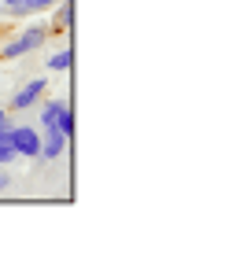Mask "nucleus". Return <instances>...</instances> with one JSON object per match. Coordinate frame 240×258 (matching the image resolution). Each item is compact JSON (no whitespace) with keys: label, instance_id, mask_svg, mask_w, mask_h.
I'll return each mask as SVG.
<instances>
[{"label":"nucleus","instance_id":"f257e3e1","mask_svg":"<svg viewBox=\"0 0 240 258\" xmlns=\"http://www.w3.org/2000/svg\"><path fill=\"white\" fill-rule=\"evenodd\" d=\"M48 41V26H26L22 33H11V37L0 41V59H19V55L37 52Z\"/></svg>","mask_w":240,"mask_h":258},{"label":"nucleus","instance_id":"f03ea898","mask_svg":"<svg viewBox=\"0 0 240 258\" xmlns=\"http://www.w3.org/2000/svg\"><path fill=\"white\" fill-rule=\"evenodd\" d=\"M11 148H15L19 159H37V151H41V129L15 125V129H11Z\"/></svg>","mask_w":240,"mask_h":258},{"label":"nucleus","instance_id":"7ed1b4c3","mask_svg":"<svg viewBox=\"0 0 240 258\" xmlns=\"http://www.w3.org/2000/svg\"><path fill=\"white\" fill-rule=\"evenodd\" d=\"M67 144H70L67 133H59L56 125L44 129V133H41V151H37V159H41V162H56V159L67 151Z\"/></svg>","mask_w":240,"mask_h":258},{"label":"nucleus","instance_id":"20e7f679","mask_svg":"<svg viewBox=\"0 0 240 258\" xmlns=\"http://www.w3.org/2000/svg\"><path fill=\"white\" fill-rule=\"evenodd\" d=\"M44 89H48V81L44 78H33V81H26L22 89H15V96H11V107L15 111H26V107H33L41 96H44Z\"/></svg>","mask_w":240,"mask_h":258},{"label":"nucleus","instance_id":"39448f33","mask_svg":"<svg viewBox=\"0 0 240 258\" xmlns=\"http://www.w3.org/2000/svg\"><path fill=\"white\" fill-rule=\"evenodd\" d=\"M67 107H70L67 100H48L44 107H41V114H37V122H41V129H52V125L59 122V114H63Z\"/></svg>","mask_w":240,"mask_h":258},{"label":"nucleus","instance_id":"423d86ee","mask_svg":"<svg viewBox=\"0 0 240 258\" xmlns=\"http://www.w3.org/2000/svg\"><path fill=\"white\" fill-rule=\"evenodd\" d=\"M44 63H48V70H70V67H74V52H70V48H59V52H52V55H44Z\"/></svg>","mask_w":240,"mask_h":258},{"label":"nucleus","instance_id":"0eeeda50","mask_svg":"<svg viewBox=\"0 0 240 258\" xmlns=\"http://www.w3.org/2000/svg\"><path fill=\"white\" fill-rule=\"evenodd\" d=\"M70 11H74V8H70V0H59V15H56V33H67L70 30Z\"/></svg>","mask_w":240,"mask_h":258},{"label":"nucleus","instance_id":"6e6552de","mask_svg":"<svg viewBox=\"0 0 240 258\" xmlns=\"http://www.w3.org/2000/svg\"><path fill=\"white\" fill-rule=\"evenodd\" d=\"M0 8L8 11V15H30V0H0Z\"/></svg>","mask_w":240,"mask_h":258},{"label":"nucleus","instance_id":"1a4fd4ad","mask_svg":"<svg viewBox=\"0 0 240 258\" xmlns=\"http://www.w3.org/2000/svg\"><path fill=\"white\" fill-rule=\"evenodd\" d=\"M56 129L59 133H67V137H74V114H70V107L59 114V122H56Z\"/></svg>","mask_w":240,"mask_h":258},{"label":"nucleus","instance_id":"9d476101","mask_svg":"<svg viewBox=\"0 0 240 258\" xmlns=\"http://www.w3.org/2000/svg\"><path fill=\"white\" fill-rule=\"evenodd\" d=\"M19 155H15V148H11V140H0V162H4V166H8V162H15Z\"/></svg>","mask_w":240,"mask_h":258},{"label":"nucleus","instance_id":"9b49d317","mask_svg":"<svg viewBox=\"0 0 240 258\" xmlns=\"http://www.w3.org/2000/svg\"><path fill=\"white\" fill-rule=\"evenodd\" d=\"M56 4H59V0H30V15H33V11H48Z\"/></svg>","mask_w":240,"mask_h":258},{"label":"nucleus","instance_id":"f8f14e48","mask_svg":"<svg viewBox=\"0 0 240 258\" xmlns=\"http://www.w3.org/2000/svg\"><path fill=\"white\" fill-rule=\"evenodd\" d=\"M8 184H11V177H8V173H0V192H4Z\"/></svg>","mask_w":240,"mask_h":258},{"label":"nucleus","instance_id":"ddd939ff","mask_svg":"<svg viewBox=\"0 0 240 258\" xmlns=\"http://www.w3.org/2000/svg\"><path fill=\"white\" fill-rule=\"evenodd\" d=\"M0 118H8V114H4V107H0Z\"/></svg>","mask_w":240,"mask_h":258}]
</instances>
